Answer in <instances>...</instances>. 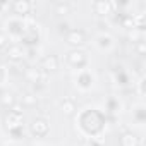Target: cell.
<instances>
[{
  "instance_id": "1",
  "label": "cell",
  "mask_w": 146,
  "mask_h": 146,
  "mask_svg": "<svg viewBox=\"0 0 146 146\" xmlns=\"http://www.w3.org/2000/svg\"><path fill=\"white\" fill-rule=\"evenodd\" d=\"M26 28H28V24L24 23V21H21V19H9L7 21V36H9V40L12 38V40H21V36L24 35V31H26Z\"/></svg>"
},
{
  "instance_id": "2",
  "label": "cell",
  "mask_w": 146,
  "mask_h": 146,
  "mask_svg": "<svg viewBox=\"0 0 146 146\" xmlns=\"http://www.w3.org/2000/svg\"><path fill=\"white\" fill-rule=\"evenodd\" d=\"M4 124L7 127V131L14 136L19 134V129L23 127V115L21 113H16V112H9L5 117H4Z\"/></svg>"
},
{
  "instance_id": "3",
  "label": "cell",
  "mask_w": 146,
  "mask_h": 146,
  "mask_svg": "<svg viewBox=\"0 0 146 146\" xmlns=\"http://www.w3.org/2000/svg\"><path fill=\"white\" fill-rule=\"evenodd\" d=\"M67 64L72 65V67H76V69H81V67H84L88 64V57H86V53L83 50H78V48L70 50L67 53Z\"/></svg>"
},
{
  "instance_id": "4",
  "label": "cell",
  "mask_w": 146,
  "mask_h": 146,
  "mask_svg": "<svg viewBox=\"0 0 146 146\" xmlns=\"http://www.w3.org/2000/svg\"><path fill=\"white\" fill-rule=\"evenodd\" d=\"M31 134L33 136H36V137H43V136H46L48 134V131H50V125H48V120L46 119H43V117H38V119H35L33 122H31Z\"/></svg>"
},
{
  "instance_id": "5",
  "label": "cell",
  "mask_w": 146,
  "mask_h": 146,
  "mask_svg": "<svg viewBox=\"0 0 146 146\" xmlns=\"http://www.w3.org/2000/svg\"><path fill=\"white\" fill-rule=\"evenodd\" d=\"M65 41L70 45V46H83L86 43V33L83 29H70L67 35H65Z\"/></svg>"
},
{
  "instance_id": "6",
  "label": "cell",
  "mask_w": 146,
  "mask_h": 146,
  "mask_svg": "<svg viewBox=\"0 0 146 146\" xmlns=\"http://www.w3.org/2000/svg\"><path fill=\"white\" fill-rule=\"evenodd\" d=\"M5 55L11 62H23V58L26 57V48L19 43L9 45V48L5 50Z\"/></svg>"
},
{
  "instance_id": "7",
  "label": "cell",
  "mask_w": 146,
  "mask_h": 146,
  "mask_svg": "<svg viewBox=\"0 0 146 146\" xmlns=\"http://www.w3.org/2000/svg\"><path fill=\"white\" fill-rule=\"evenodd\" d=\"M24 78L29 81V83H45L46 81V72H43L40 67H29L26 69L24 72Z\"/></svg>"
},
{
  "instance_id": "8",
  "label": "cell",
  "mask_w": 146,
  "mask_h": 146,
  "mask_svg": "<svg viewBox=\"0 0 146 146\" xmlns=\"http://www.w3.org/2000/svg\"><path fill=\"white\" fill-rule=\"evenodd\" d=\"M19 41H23L24 45H28V46L35 48V45L40 41V33H38V29H36V28H33V26H28V28H26V31H24V35L21 36V40H19Z\"/></svg>"
},
{
  "instance_id": "9",
  "label": "cell",
  "mask_w": 146,
  "mask_h": 146,
  "mask_svg": "<svg viewBox=\"0 0 146 146\" xmlns=\"http://www.w3.org/2000/svg\"><path fill=\"white\" fill-rule=\"evenodd\" d=\"M40 69L43 70V72H55V70H58V57L57 55H46V57H43L41 58V62H40Z\"/></svg>"
},
{
  "instance_id": "10",
  "label": "cell",
  "mask_w": 146,
  "mask_h": 146,
  "mask_svg": "<svg viewBox=\"0 0 146 146\" xmlns=\"http://www.w3.org/2000/svg\"><path fill=\"white\" fill-rule=\"evenodd\" d=\"M11 9L14 11V14H17L19 17L23 16H28L33 9V4L28 2V0H16L14 4H11Z\"/></svg>"
},
{
  "instance_id": "11",
  "label": "cell",
  "mask_w": 146,
  "mask_h": 146,
  "mask_svg": "<svg viewBox=\"0 0 146 146\" xmlns=\"http://www.w3.org/2000/svg\"><path fill=\"white\" fill-rule=\"evenodd\" d=\"M93 11L95 14H100V16H108L113 7H112V2H105V0H98V2L93 4Z\"/></svg>"
},
{
  "instance_id": "12",
  "label": "cell",
  "mask_w": 146,
  "mask_h": 146,
  "mask_svg": "<svg viewBox=\"0 0 146 146\" xmlns=\"http://www.w3.org/2000/svg\"><path fill=\"white\" fill-rule=\"evenodd\" d=\"M0 105L2 107H14L16 105V96H14V93H11V91H4V93H0Z\"/></svg>"
},
{
  "instance_id": "13",
  "label": "cell",
  "mask_w": 146,
  "mask_h": 146,
  "mask_svg": "<svg viewBox=\"0 0 146 146\" xmlns=\"http://www.w3.org/2000/svg\"><path fill=\"white\" fill-rule=\"evenodd\" d=\"M139 144H141V141H139V137L136 134L124 132V136H122V146H139Z\"/></svg>"
},
{
  "instance_id": "14",
  "label": "cell",
  "mask_w": 146,
  "mask_h": 146,
  "mask_svg": "<svg viewBox=\"0 0 146 146\" xmlns=\"http://www.w3.org/2000/svg\"><path fill=\"white\" fill-rule=\"evenodd\" d=\"M60 110H62V113H65V115H74V112H76V103L67 98V100H64V102L60 103Z\"/></svg>"
},
{
  "instance_id": "15",
  "label": "cell",
  "mask_w": 146,
  "mask_h": 146,
  "mask_svg": "<svg viewBox=\"0 0 146 146\" xmlns=\"http://www.w3.org/2000/svg\"><path fill=\"white\" fill-rule=\"evenodd\" d=\"M21 103H23V105H28V107H35V105L38 103V96L33 95V93H24V95L21 96Z\"/></svg>"
},
{
  "instance_id": "16",
  "label": "cell",
  "mask_w": 146,
  "mask_h": 146,
  "mask_svg": "<svg viewBox=\"0 0 146 146\" xmlns=\"http://www.w3.org/2000/svg\"><path fill=\"white\" fill-rule=\"evenodd\" d=\"M96 40H98L96 43H98V46H100V48H107V50H108V48L112 46V38H110L108 35H105V33H102Z\"/></svg>"
},
{
  "instance_id": "17",
  "label": "cell",
  "mask_w": 146,
  "mask_h": 146,
  "mask_svg": "<svg viewBox=\"0 0 146 146\" xmlns=\"http://www.w3.org/2000/svg\"><path fill=\"white\" fill-rule=\"evenodd\" d=\"M120 24H122V28H127V29H134V28H136L134 19H132V14H125V16H122Z\"/></svg>"
},
{
  "instance_id": "18",
  "label": "cell",
  "mask_w": 146,
  "mask_h": 146,
  "mask_svg": "<svg viewBox=\"0 0 146 146\" xmlns=\"http://www.w3.org/2000/svg\"><path fill=\"white\" fill-rule=\"evenodd\" d=\"M55 12H57V14H62V16L69 14V12H70V4H67V2H58V4H55Z\"/></svg>"
},
{
  "instance_id": "19",
  "label": "cell",
  "mask_w": 146,
  "mask_h": 146,
  "mask_svg": "<svg viewBox=\"0 0 146 146\" xmlns=\"http://www.w3.org/2000/svg\"><path fill=\"white\" fill-rule=\"evenodd\" d=\"M129 40L134 41V43L141 41V40H143V29H137V28L131 29V33H129Z\"/></svg>"
},
{
  "instance_id": "20",
  "label": "cell",
  "mask_w": 146,
  "mask_h": 146,
  "mask_svg": "<svg viewBox=\"0 0 146 146\" xmlns=\"http://www.w3.org/2000/svg\"><path fill=\"white\" fill-rule=\"evenodd\" d=\"M9 36L5 35V31H0V50H7L9 48Z\"/></svg>"
},
{
  "instance_id": "21",
  "label": "cell",
  "mask_w": 146,
  "mask_h": 146,
  "mask_svg": "<svg viewBox=\"0 0 146 146\" xmlns=\"http://www.w3.org/2000/svg\"><path fill=\"white\" fill-rule=\"evenodd\" d=\"M136 52H137L139 55H144V52H146V46H144V40H141V41H137V43H136Z\"/></svg>"
},
{
  "instance_id": "22",
  "label": "cell",
  "mask_w": 146,
  "mask_h": 146,
  "mask_svg": "<svg viewBox=\"0 0 146 146\" xmlns=\"http://www.w3.org/2000/svg\"><path fill=\"white\" fill-rule=\"evenodd\" d=\"M11 7V4L9 2H0V12H4L5 9H9Z\"/></svg>"
},
{
  "instance_id": "23",
  "label": "cell",
  "mask_w": 146,
  "mask_h": 146,
  "mask_svg": "<svg viewBox=\"0 0 146 146\" xmlns=\"http://www.w3.org/2000/svg\"><path fill=\"white\" fill-rule=\"evenodd\" d=\"M143 84H144V79L141 78V81H139V96H143V95H144V90H143Z\"/></svg>"
},
{
  "instance_id": "24",
  "label": "cell",
  "mask_w": 146,
  "mask_h": 146,
  "mask_svg": "<svg viewBox=\"0 0 146 146\" xmlns=\"http://www.w3.org/2000/svg\"><path fill=\"white\" fill-rule=\"evenodd\" d=\"M4 78H5V70H4V67H0V83L4 81Z\"/></svg>"
}]
</instances>
